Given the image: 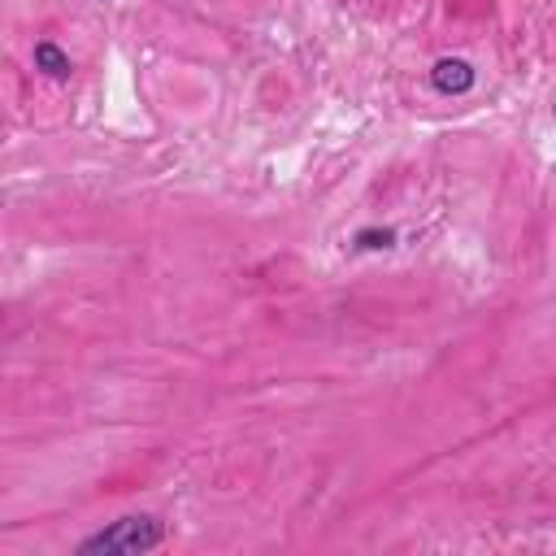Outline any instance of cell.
Wrapping results in <instances>:
<instances>
[{
  "label": "cell",
  "mask_w": 556,
  "mask_h": 556,
  "mask_svg": "<svg viewBox=\"0 0 556 556\" xmlns=\"http://www.w3.org/2000/svg\"><path fill=\"white\" fill-rule=\"evenodd\" d=\"M552 113H556V104H552Z\"/></svg>",
  "instance_id": "obj_5"
},
{
  "label": "cell",
  "mask_w": 556,
  "mask_h": 556,
  "mask_svg": "<svg viewBox=\"0 0 556 556\" xmlns=\"http://www.w3.org/2000/svg\"><path fill=\"white\" fill-rule=\"evenodd\" d=\"M30 61H35V70H39L43 78H52V83H65V78L74 74V61H70V52H65L56 39H39L35 52H30Z\"/></svg>",
  "instance_id": "obj_3"
},
{
  "label": "cell",
  "mask_w": 556,
  "mask_h": 556,
  "mask_svg": "<svg viewBox=\"0 0 556 556\" xmlns=\"http://www.w3.org/2000/svg\"><path fill=\"white\" fill-rule=\"evenodd\" d=\"M161 543H165V521L161 517H152V513H126V517L109 521L104 530L87 534L74 547V556H122V552L135 556V552H152Z\"/></svg>",
  "instance_id": "obj_1"
},
{
  "label": "cell",
  "mask_w": 556,
  "mask_h": 556,
  "mask_svg": "<svg viewBox=\"0 0 556 556\" xmlns=\"http://www.w3.org/2000/svg\"><path fill=\"white\" fill-rule=\"evenodd\" d=\"M473 83H478V74L465 56H439L430 65V87L439 96H465V91H473Z\"/></svg>",
  "instance_id": "obj_2"
},
{
  "label": "cell",
  "mask_w": 556,
  "mask_h": 556,
  "mask_svg": "<svg viewBox=\"0 0 556 556\" xmlns=\"http://www.w3.org/2000/svg\"><path fill=\"white\" fill-rule=\"evenodd\" d=\"M352 248L356 252H387V248H395V230L391 226H365L352 235Z\"/></svg>",
  "instance_id": "obj_4"
}]
</instances>
